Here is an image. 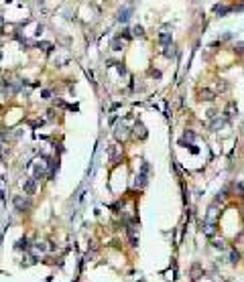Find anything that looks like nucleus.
Segmentation results:
<instances>
[{
    "instance_id": "8",
    "label": "nucleus",
    "mask_w": 244,
    "mask_h": 282,
    "mask_svg": "<svg viewBox=\"0 0 244 282\" xmlns=\"http://www.w3.org/2000/svg\"><path fill=\"white\" fill-rule=\"evenodd\" d=\"M159 43H161L163 47H167V45H171V33H169L167 29H163V31L159 33Z\"/></svg>"
},
{
    "instance_id": "26",
    "label": "nucleus",
    "mask_w": 244,
    "mask_h": 282,
    "mask_svg": "<svg viewBox=\"0 0 244 282\" xmlns=\"http://www.w3.org/2000/svg\"><path fill=\"white\" fill-rule=\"evenodd\" d=\"M43 2H45V0H37V4H43Z\"/></svg>"
},
{
    "instance_id": "17",
    "label": "nucleus",
    "mask_w": 244,
    "mask_h": 282,
    "mask_svg": "<svg viewBox=\"0 0 244 282\" xmlns=\"http://www.w3.org/2000/svg\"><path fill=\"white\" fill-rule=\"evenodd\" d=\"M234 112H236V106L230 102V104H228V108H226V120H230V118H232V116H234Z\"/></svg>"
},
{
    "instance_id": "7",
    "label": "nucleus",
    "mask_w": 244,
    "mask_h": 282,
    "mask_svg": "<svg viewBox=\"0 0 244 282\" xmlns=\"http://www.w3.org/2000/svg\"><path fill=\"white\" fill-rule=\"evenodd\" d=\"M114 136H116V140H124V138L128 136V128H126L124 124H118L116 130H114Z\"/></svg>"
},
{
    "instance_id": "5",
    "label": "nucleus",
    "mask_w": 244,
    "mask_h": 282,
    "mask_svg": "<svg viewBox=\"0 0 244 282\" xmlns=\"http://www.w3.org/2000/svg\"><path fill=\"white\" fill-rule=\"evenodd\" d=\"M214 98H216V93L212 91V89H199V100L202 102H214Z\"/></svg>"
},
{
    "instance_id": "12",
    "label": "nucleus",
    "mask_w": 244,
    "mask_h": 282,
    "mask_svg": "<svg viewBox=\"0 0 244 282\" xmlns=\"http://www.w3.org/2000/svg\"><path fill=\"white\" fill-rule=\"evenodd\" d=\"M124 45H126V41H124L122 37H120V39H114V41H112V49H114V51H122Z\"/></svg>"
},
{
    "instance_id": "3",
    "label": "nucleus",
    "mask_w": 244,
    "mask_h": 282,
    "mask_svg": "<svg viewBox=\"0 0 244 282\" xmlns=\"http://www.w3.org/2000/svg\"><path fill=\"white\" fill-rule=\"evenodd\" d=\"M23 189H25V195H33L37 189V179H27L23 183Z\"/></svg>"
},
{
    "instance_id": "2",
    "label": "nucleus",
    "mask_w": 244,
    "mask_h": 282,
    "mask_svg": "<svg viewBox=\"0 0 244 282\" xmlns=\"http://www.w3.org/2000/svg\"><path fill=\"white\" fill-rule=\"evenodd\" d=\"M14 207H16V211H20V213H25V211L31 207V203L25 199V197H14Z\"/></svg>"
},
{
    "instance_id": "15",
    "label": "nucleus",
    "mask_w": 244,
    "mask_h": 282,
    "mask_svg": "<svg viewBox=\"0 0 244 282\" xmlns=\"http://www.w3.org/2000/svg\"><path fill=\"white\" fill-rule=\"evenodd\" d=\"M163 55H165L167 59H171V57H175V55H177V51H175V47H173V45H167V47H165V51H163Z\"/></svg>"
},
{
    "instance_id": "18",
    "label": "nucleus",
    "mask_w": 244,
    "mask_h": 282,
    "mask_svg": "<svg viewBox=\"0 0 244 282\" xmlns=\"http://www.w3.org/2000/svg\"><path fill=\"white\" fill-rule=\"evenodd\" d=\"M132 35H134V37H145V29L140 25H136L134 29H132Z\"/></svg>"
},
{
    "instance_id": "4",
    "label": "nucleus",
    "mask_w": 244,
    "mask_h": 282,
    "mask_svg": "<svg viewBox=\"0 0 244 282\" xmlns=\"http://www.w3.org/2000/svg\"><path fill=\"white\" fill-rule=\"evenodd\" d=\"M130 12H132V8H130V6H124L122 10H118L116 20H118V22H126V20L130 18Z\"/></svg>"
},
{
    "instance_id": "21",
    "label": "nucleus",
    "mask_w": 244,
    "mask_h": 282,
    "mask_svg": "<svg viewBox=\"0 0 244 282\" xmlns=\"http://www.w3.org/2000/svg\"><path fill=\"white\" fill-rule=\"evenodd\" d=\"M37 47H39V49H43V51H51L53 45H51V43H37Z\"/></svg>"
},
{
    "instance_id": "11",
    "label": "nucleus",
    "mask_w": 244,
    "mask_h": 282,
    "mask_svg": "<svg viewBox=\"0 0 244 282\" xmlns=\"http://www.w3.org/2000/svg\"><path fill=\"white\" fill-rule=\"evenodd\" d=\"M193 138H195V134H193V132H191V130H185V132H183V138H181V140H179V144H181V146H183V144H185V142H191V140H193Z\"/></svg>"
},
{
    "instance_id": "16",
    "label": "nucleus",
    "mask_w": 244,
    "mask_h": 282,
    "mask_svg": "<svg viewBox=\"0 0 244 282\" xmlns=\"http://www.w3.org/2000/svg\"><path fill=\"white\" fill-rule=\"evenodd\" d=\"M214 10H216V14H220V16H224V14H228V12H230L232 8H230V6H216Z\"/></svg>"
},
{
    "instance_id": "14",
    "label": "nucleus",
    "mask_w": 244,
    "mask_h": 282,
    "mask_svg": "<svg viewBox=\"0 0 244 282\" xmlns=\"http://www.w3.org/2000/svg\"><path fill=\"white\" fill-rule=\"evenodd\" d=\"M228 120H222V118H212V130H220Z\"/></svg>"
},
{
    "instance_id": "1",
    "label": "nucleus",
    "mask_w": 244,
    "mask_h": 282,
    "mask_svg": "<svg viewBox=\"0 0 244 282\" xmlns=\"http://www.w3.org/2000/svg\"><path fill=\"white\" fill-rule=\"evenodd\" d=\"M147 175H149V162H143L140 173H138V177H136V187H145V185H147Z\"/></svg>"
},
{
    "instance_id": "24",
    "label": "nucleus",
    "mask_w": 244,
    "mask_h": 282,
    "mask_svg": "<svg viewBox=\"0 0 244 282\" xmlns=\"http://www.w3.org/2000/svg\"><path fill=\"white\" fill-rule=\"evenodd\" d=\"M214 246H216V248H220V250H224V242H222V240H216V242H214Z\"/></svg>"
},
{
    "instance_id": "13",
    "label": "nucleus",
    "mask_w": 244,
    "mask_h": 282,
    "mask_svg": "<svg viewBox=\"0 0 244 282\" xmlns=\"http://www.w3.org/2000/svg\"><path fill=\"white\" fill-rule=\"evenodd\" d=\"M199 276H202V266H199V264H193V268H191V280L195 282Z\"/></svg>"
},
{
    "instance_id": "23",
    "label": "nucleus",
    "mask_w": 244,
    "mask_h": 282,
    "mask_svg": "<svg viewBox=\"0 0 244 282\" xmlns=\"http://www.w3.org/2000/svg\"><path fill=\"white\" fill-rule=\"evenodd\" d=\"M41 96H43V100H49V98H51V91H49V89H43Z\"/></svg>"
},
{
    "instance_id": "20",
    "label": "nucleus",
    "mask_w": 244,
    "mask_h": 282,
    "mask_svg": "<svg viewBox=\"0 0 244 282\" xmlns=\"http://www.w3.org/2000/svg\"><path fill=\"white\" fill-rule=\"evenodd\" d=\"M238 260H240V254H238L236 250H230V262H232V264H236Z\"/></svg>"
},
{
    "instance_id": "22",
    "label": "nucleus",
    "mask_w": 244,
    "mask_h": 282,
    "mask_svg": "<svg viewBox=\"0 0 244 282\" xmlns=\"http://www.w3.org/2000/svg\"><path fill=\"white\" fill-rule=\"evenodd\" d=\"M33 248H35L37 252H43V250H47V246H45V244H41V242H37V244H35Z\"/></svg>"
},
{
    "instance_id": "25",
    "label": "nucleus",
    "mask_w": 244,
    "mask_h": 282,
    "mask_svg": "<svg viewBox=\"0 0 244 282\" xmlns=\"http://www.w3.org/2000/svg\"><path fill=\"white\" fill-rule=\"evenodd\" d=\"M238 53H244V43H238V49H236Z\"/></svg>"
},
{
    "instance_id": "6",
    "label": "nucleus",
    "mask_w": 244,
    "mask_h": 282,
    "mask_svg": "<svg viewBox=\"0 0 244 282\" xmlns=\"http://www.w3.org/2000/svg\"><path fill=\"white\" fill-rule=\"evenodd\" d=\"M128 238H130V246H138V238H136V227H134V223H130L128 225Z\"/></svg>"
},
{
    "instance_id": "9",
    "label": "nucleus",
    "mask_w": 244,
    "mask_h": 282,
    "mask_svg": "<svg viewBox=\"0 0 244 282\" xmlns=\"http://www.w3.org/2000/svg\"><path fill=\"white\" fill-rule=\"evenodd\" d=\"M216 219H218V211H216V207H210L208 217H206V223H216Z\"/></svg>"
},
{
    "instance_id": "10",
    "label": "nucleus",
    "mask_w": 244,
    "mask_h": 282,
    "mask_svg": "<svg viewBox=\"0 0 244 282\" xmlns=\"http://www.w3.org/2000/svg\"><path fill=\"white\" fill-rule=\"evenodd\" d=\"M134 134H136L138 138H147V130H145V126H143L140 122L134 124Z\"/></svg>"
},
{
    "instance_id": "19",
    "label": "nucleus",
    "mask_w": 244,
    "mask_h": 282,
    "mask_svg": "<svg viewBox=\"0 0 244 282\" xmlns=\"http://www.w3.org/2000/svg\"><path fill=\"white\" fill-rule=\"evenodd\" d=\"M16 248H18V250H23V248H25V250H29V242H27V238L18 240V242H16Z\"/></svg>"
}]
</instances>
